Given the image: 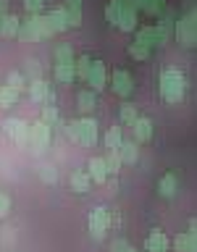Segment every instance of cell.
Listing matches in <instances>:
<instances>
[{
	"mask_svg": "<svg viewBox=\"0 0 197 252\" xmlns=\"http://www.w3.org/2000/svg\"><path fill=\"white\" fill-rule=\"evenodd\" d=\"M187 92V79L179 68H165L161 74V97L168 102V105H176V102L184 100Z\"/></svg>",
	"mask_w": 197,
	"mask_h": 252,
	"instance_id": "cell-1",
	"label": "cell"
},
{
	"mask_svg": "<svg viewBox=\"0 0 197 252\" xmlns=\"http://www.w3.org/2000/svg\"><path fill=\"white\" fill-rule=\"evenodd\" d=\"M16 37H21L24 42H37V39H45V37H53V34H50V29H47L42 13H29V19L21 21Z\"/></svg>",
	"mask_w": 197,
	"mask_h": 252,
	"instance_id": "cell-2",
	"label": "cell"
},
{
	"mask_svg": "<svg viewBox=\"0 0 197 252\" xmlns=\"http://www.w3.org/2000/svg\"><path fill=\"white\" fill-rule=\"evenodd\" d=\"M195 11H189L187 16H181V19L173 21V39L181 45H187V47H192L195 45V39H197V24H195Z\"/></svg>",
	"mask_w": 197,
	"mask_h": 252,
	"instance_id": "cell-3",
	"label": "cell"
},
{
	"mask_svg": "<svg viewBox=\"0 0 197 252\" xmlns=\"http://www.w3.org/2000/svg\"><path fill=\"white\" fill-rule=\"evenodd\" d=\"M47 145H50V126H47L45 121H34L27 131V147L34 155H39V153L47 150Z\"/></svg>",
	"mask_w": 197,
	"mask_h": 252,
	"instance_id": "cell-4",
	"label": "cell"
},
{
	"mask_svg": "<svg viewBox=\"0 0 197 252\" xmlns=\"http://www.w3.org/2000/svg\"><path fill=\"white\" fill-rule=\"evenodd\" d=\"M87 226H90L92 239H98V242L105 239V234H108V228H110V213H108V208H95L90 213Z\"/></svg>",
	"mask_w": 197,
	"mask_h": 252,
	"instance_id": "cell-5",
	"label": "cell"
},
{
	"mask_svg": "<svg viewBox=\"0 0 197 252\" xmlns=\"http://www.w3.org/2000/svg\"><path fill=\"white\" fill-rule=\"evenodd\" d=\"M76 129V142H82L84 147H92L98 145V121L95 118H79V121L74 124Z\"/></svg>",
	"mask_w": 197,
	"mask_h": 252,
	"instance_id": "cell-6",
	"label": "cell"
},
{
	"mask_svg": "<svg viewBox=\"0 0 197 252\" xmlns=\"http://www.w3.org/2000/svg\"><path fill=\"white\" fill-rule=\"evenodd\" d=\"M110 87H113V92L118 94V97H129V94L134 92V79H131L129 71L116 68L113 76H110Z\"/></svg>",
	"mask_w": 197,
	"mask_h": 252,
	"instance_id": "cell-7",
	"label": "cell"
},
{
	"mask_svg": "<svg viewBox=\"0 0 197 252\" xmlns=\"http://www.w3.org/2000/svg\"><path fill=\"white\" fill-rule=\"evenodd\" d=\"M3 129H5V134L16 142V145L27 147V131H29V124H24L21 118H5V121H3Z\"/></svg>",
	"mask_w": 197,
	"mask_h": 252,
	"instance_id": "cell-8",
	"label": "cell"
},
{
	"mask_svg": "<svg viewBox=\"0 0 197 252\" xmlns=\"http://www.w3.org/2000/svg\"><path fill=\"white\" fill-rule=\"evenodd\" d=\"M118 29H121V32H137V5L129 3V0H121Z\"/></svg>",
	"mask_w": 197,
	"mask_h": 252,
	"instance_id": "cell-9",
	"label": "cell"
},
{
	"mask_svg": "<svg viewBox=\"0 0 197 252\" xmlns=\"http://www.w3.org/2000/svg\"><path fill=\"white\" fill-rule=\"evenodd\" d=\"M87 82H90L92 87V92L98 94L102 87L108 84V74H105V63L102 61H92V66H90V74H87Z\"/></svg>",
	"mask_w": 197,
	"mask_h": 252,
	"instance_id": "cell-10",
	"label": "cell"
},
{
	"mask_svg": "<svg viewBox=\"0 0 197 252\" xmlns=\"http://www.w3.org/2000/svg\"><path fill=\"white\" fill-rule=\"evenodd\" d=\"M173 13L171 11H163L161 13V24H155V37H158V45H165L168 39L173 37Z\"/></svg>",
	"mask_w": 197,
	"mask_h": 252,
	"instance_id": "cell-11",
	"label": "cell"
},
{
	"mask_svg": "<svg viewBox=\"0 0 197 252\" xmlns=\"http://www.w3.org/2000/svg\"><path fill=\"white\" fill-rule=\"evenodd\" d=\"M45 24H47V29H50V34H61V32L68 29V16L63 8H58V11H50L45 16Z\"/></svg>",
	"mask_w": 197,
	"mask_h": 252,
	"instance_id": "cell-12",
	"label": "cell"
},
{
	"mask_svg": "<svg viewBox=\"0 0 197 252\" xmlns=\"http://www.w3.org/2000/svg\"><path fill=\"white\" fill-rule=\"evenodd\" d=\"M176 192H179V176L176 173L161 176V181H158V194H161L163 200H171V197H176Z\"/></svg>",
	"mask_w": 197,
	"mask_h": 252,
	"instance_id": "cell-13",
	"label": "cell"
},
{
	"mask_svg": "<svg viewBox=\"0 0 197 252\" xmlns=\"http://www.w3.org/2000/svg\"><path fill=\"white\" fill-rule=\"evenodd\" d=\"M87 173L95 184H105L108 179V168H105V160L102 158H90V165H87Z\"/></svg>",
	"mask_w": 197,
	"mask_h": 252,
	"instance_id": "cell-14",
	"label": "cell"
},
{
	"mask_svg": "<svg viewBox=\"0 0 197 252\" xmlns=\"http://www.w3.org/2000/svg\"><path fill=\"white\" fill-rule=\"evenodd\" d=\"M147 252H168V239H165V234L161 228H153V231L147 234Z\"/></svg>",
	"mask_w": 197,
	"mask_h": 252,
	"instance_id": "cell-15",
	"label": "cell"
},
{
	"mask_svg": "<svg viewBox=\"0 0 197 252\" xmlns=\"http://www.w3.org/2000/svg\"><path fill=\"white\" fill-rule=\"evenodd\" d=\"M68 184H71V189H74L76 194H87V192H90V187H92V179H90V173H87V171H74V173H71V179H68Z\"/></svg>",
	"mask_w": 197,
	"mask_h": 252,
	"instance_id": "cell-16",
	"label": "cell"
},
{
	"mask_svg": "<svg viewBox=\"0 0 197 252\" xmlns=\"http://www.w3.org/2000/svg\"><path fill=\"white\" fill-rule=\"evenodd\" d=\"M19 27H21V19L16 13L0 16V34L3 37H16L19 34Z\"/></svg>",
	"mask_w": 197,
	"mask_h": 252,
	"instance_id": "cell-17",
	"label": "cell"
},
{
	"mask_svg": "<svg viewBox=\"0 0 197 252\" xmlns=\"http://www.w3.org/2000/svg\"><path fill=\"white\" fill-rule=\"evenodd\" d=\"M131 126H134V137H137V142H150L153 139V121H150V118H137Z\"/></svg>",
	"mask_w": 197,
	"mask_h": 252,
	"instance_id": "cell-18",
	"label": "cell"
},
{
	"mask_svg": "<svg viewBox=\"0 0 197 252\" xmlns=\"http://www.w3.org/2000/svg\"><path fill=\"white\" fill-rule=\"evenodd\" d=\"M55 79L58 82H74L76 79L74 61H55Z\"/></svg>",
	"mask_w": 197,
	"mask_h": 252,
	"instance_id": "cell-19",
	"label": "cell"
},
{
	"mask_svg": "<svg viewBox=\"0 0 197 252\" xmlns=\"http://www.w3.org/2000/svg\"><path fill=\"white\" fill-rule=\"evenodd\" d=\"M27 90L32 94V100H47L50 97V87H47L45 79H32V82L27 84Z\"/></svg>",
	"mask_w": 197,
	"mask_h": 252,
	"instance_id": "cell-20",
	"label": "cell"
},
{
	"mask_svg": "<svg viewBox=\"0 0 197 252\" xmlns=\"http://www.w3.org/2000/svg\"><path fill=\"white\" fill-rule=\"evenodd\" d=\"M66 16H68V29L82 24V0H66Z\"/></svg>",
	"mask_w": 197,
	"mask_h": 252,
	"instance_id": "cell-21",
	"label": "cell"
},
{
	"mask_svg": "<svg viewBox=\"0 0 197 252\" xmlns=\"http://www.w3.org/2000/svg\"><path fill=\"white\" fill-rule=\"evenodd\" d=\"M76 102H79V110H82V113H90V110L98 108V94L92 90H82L76 94Z\"/></svg>",
	"mask_w": 197,
	"mask_h": 252,
	"instance_id": "cell-22",
	"label": "cell"
},
{
	"mask_svg": "<svg viewBox=\"0 0 197 252\" xmlns=\"http://www.w3.org/2000/svg\"><path fill=\"white\" fill-rule=\"evenodd\" d=\"M173 250L176 252H197V239L195 234H179L176 239H173Z\"/></svg>",
	"mask_w": 197,
	"mask_h": 252,
	"instance_id": "cell-23",
	"label": "cell"
},
{
	"mask_svg": "<svg viewBox=\"0 0 197 252\" xmlns=\"http://www.w3.org/2000/svg\"><path fill=\"white\" fill-rule=\"evenodd\" d=\"M137 142H121V147H118V158H121V163H137Z\"/></svg>",
	"mask_w": 197,
	"mask_h": 252,
	"instance_id": "cell-24",
	"label": "cell"
},
{
	"mask_svg": "<svg viewBox=\"0 0 197 252\" xmlns=\"http://www.w3.org/2000/svg\"><path fill=\"white\" fill-rule=\"evenodd\" d=\"M137 45H145V47H153L158 45V37H155V27H142L139 32H137V39H134Z\"/></svg>",
	"mask_w": 197,
	"mask_h": 252,
	"instance_id": "cell-25",
	"label": "cell"
},
{
	"mask_svg": "<svg viewBox=\"0 0 197 252\" xmlns=\"http://www.w3.org/2000/svg\"><path fill=\"white\" fill-rule=\"evenodd\" d=\"M16 102H19V92L8 84L0 87V108H13Z\"/></svg>",
	"mask_w": 197,
	"mask_h": 252,
	"instance_id": "cell-26",
	"label": "cell"
},
{
	"mask_svg": "<svg viewBox=\"0 0 197 252\" xmlns=\"http://www.w3.org/2000/svg\"><path fill=\"white\" fill-rule=\"evenodd\" d=\"M5 84H8V87H13V90L19 92V94H21V90H27V79H24L21 71H8Z\"/></svg>",
	"mask_w": 197,
	"mask_h": 252,
	"instance_id": "cell-27",
	"label": "cell"
},
{
	"mask_svg": "<svg viewBox=\"0 0 197 252\" xmlns=\"http://www.w3.org/2000/svg\"><path fill=\"white\" fill-rule=\"evenodd\" d=\"M121 142H124L121 129H118V126H110V129L105 131V147L108 150H118V147H121Z\"/></svg>",
	"mask_w": 197,
	"mask_h": 252,
	"instance_id": "cell-28",
	"label": "cell"
},
{
	"mask_svg": "<svg viewBox=\"0 0 197 252\" xmlns=\"http://www.w3.org/2000/svg\"><path fill=\"white\" fill-rule=\"evenodd\" d=\"M90 66H92V58H90V55H79V58H74V71H76V76L87 79V74H90Z\"/></svg>",
	"mask_w": 197,
	"mask_h": 252,
	"instance_id": "cell-29",
	"label": "cell"
},
{
	"mask_svg": "<svg viewBox=\"0 0 197 252\" xmlns=\"http://www.w3.org/2000/svg\"><path fill=\"white\" fill-rule=\"evenodd\" d=\"M118 16H121V0H110L105 5V19L113 24V27H118Z\"/></svg>",
	"mask_w": 197,
	"mask_h": 252,
	"instance_id": "cell-30",
	"label": "cell"
},
{
	"mask_svg": "<svg viewBox=\"0 0 197 252\" xmlns=\"http://www.w3.org/2000/svg\"><path fill=\"white\" fill-rule=\"evenodd\" d=\"M142 11L147 16H161L165 11V0H145V3H142Z\"/></svg>",
	"mask_w": 197,
	"mask_h": 252,
	"instance_id": "cell-31",
	"label": "cell"
},
{
	"mask_svg": "<svg viewBox=\"0 0 197 252\" xmlns=\"http://www.w3.org/2000/svg\"><path fill=\"white\" fill-rule=\"evenodd\" d=\"M137 118H139L137 105H131V102H124V105H121V121H124V124H134Z\"/></svg>",
	"mask_w": 197,
	"mask_h": 252,
	"instance_id": "cell-32",
	"label": "cell"
},
{
	"mask_svg": "<svg viewBox=\"0 0 197 252\" xmlns=\"http://www.w3.org/2000/svg\"><path fill=\"white\" fill-rule=\"evenodd\" d=\"M39 179H42L45 184H55V181H58V171H55V165L45 163L42 168H39Z\"/></svg>",
	"mask_w": 197,
	"mask_h": 252,
	"instance_id": "cell-33",
	"label": "cell"
},
{
	"mask_svg": "<svg viewBox=\"0 0 197 252\" xmlns=\"http://www.w3.org/2000/svg\"><path fill=\"white\" fill-rule=\"evenodd\" d=\"M102 160H105L108 173H118V168H121V158H118V150H110L108 158H102Z\"/></svg>",
	"mask_w": 197,
	"mask_h": 252,
	"instance_id": "cell-34",
	"label": "cell"
},
{
	"mask_svg": "<svg viewBox=\"0 0 197 252\" xmlns=\"http://www.w3.org/2000/svg\"><path fill=\"white\" fill-rule=\"evenodd\" d=\"M39 121H45L47 126H58V121H61L58 108H55V105H47V108L42 110V118H39Z\"/></svg>",
	"mask_w": 197,
	"mask_h": 252,
	"instance_id": "cell-35",
	"label": "cell"
},
{
	"mask_svg": "<svg viewBox=\"0 0 197 252\" xmlns=\"http://www.w3.org/2000/svg\"><path fill=\"white\" fill-rule=\"evenodd\" d=\"M129 55H131L134 61H145V58H150V47L131 42V45H129Z\"/></svg>",
	"mask_w": 197,
	"mask_h": 252,
	"instance_id": "cell-36",
	"label": "cell"
},
{
	"mask_svg": "<svg viewBox=\"0 0 197 252\" xmlns=\"http://www.w3.org/2000/svg\"><path fill=\"white\" fill-rule=\"evenodd\" d=\"M55 61H74V47L71 45H58L55 47Z\"/></svg>",
	"mask_w": 197,
	"mask_h": 252,
	"instance_id": "cell-37",
	"label": "cell"
},
{
	"mask_svg": "<svg viewBox=\"0 0 197 252\" xmlns=\"http://www.w3.org/2000/svg\"><path fill=\"white\" fill-rule=\"evenodd\" d=\"M47 0H24V8H27L29 13H39V8H42Z\"/></svg>",
	"mask_w": 197,
	"mask_h": 252,
	"instance_id": "cell-38",
	"label": "cell"
},
{
	"mask_svg": "<svg viewBox=\"0 0 197 252\" xmlns=\"http://www.w3.org/2000/svg\"><path fill=\"white\" fill-rule=\"evenodd\" d=\"M8 210H11V197L0 192V218H3V216H8Z\"/></svg>",
	"mask_w": 197,
	"mask_h": 252,
	"instance_id": "cell-39",
	"label": "cell"
},
{
	"mask_svg": "<svg viewBox=\"0 0 197 252\" xmlns=\"http://www.w3.org/2000/svg\"><path fill=\"white\" fill-rule=\"evenodd\" d=\"M126 247H129L126 239H113L110 242V252H126Z\"/></svg>",
	"mask_w": 197,
	"mask_h": 252,
	"instance_id": "cell-40",
	"label": "cell"
},
{
	"mask_svg": "<svg viewBox=\"0 0 197 252\" xmlns=\"http://www.w3.org/2000/svg\"><path fill=\"white\" fill-rule=\"evenodd\" d=\"M3 5H5V3H3V0H0V16H3Z\"/></svg>",
	"mask_w": 197,
	"mask_h": 252,
	"instance_id": "cell-41",
	"label": "cell"
},
{
	"mask_svg": "<svg viewBox=\"0 0 197 252\" xmlns=\"http://www.w3.org/2000/svg\"><path fill=\"white\" fill-rule=\"evenodd\" d=\"M126 252H139V250H131V247H126Z\"/></svg>",
	"mask_w": 197,
	"mask_h": 252,
	"instance_id": "cell-42",
	"label": "cell"
}]
</instances>
